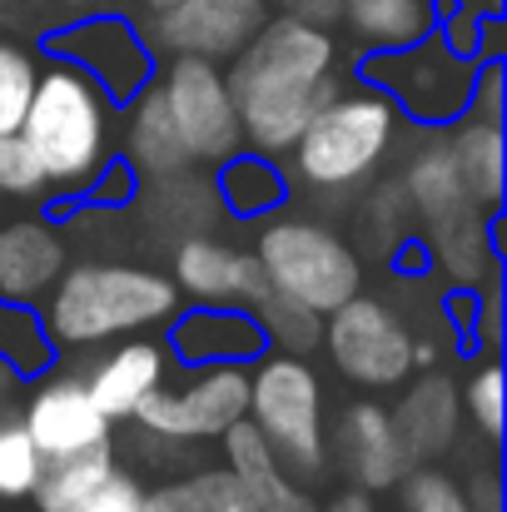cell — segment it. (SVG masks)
I'll return each mask as SVG.
<instances>
[{"mask_svg":"<svg viewBox=\"0 0 507 512\" xmlns=\"http://www.w3.org/2000/svg\"><path fill=\"white\" fill-rule=\"evenodd\" d=\"M244 150L284 160L314 110L329 100L343 80L338 70L334 25L304 20L294 10H274L254 40L224 65Z\"/></svg>","mask_w":507,"mask_h":512,"instance_id":"6da1fadb","label":"cell"},{"mask_svg":"<svg viewBox=\"0 0 507 512\" xmlns=\"http://www.w3.org/2000/svg\"><path fill=\"white\" fill-rule=\"evenodd\" d=\"M35 309L55 358H85L115 339L165 334V324L184 309V299L174 279L155 264L70 259Z\"/></svg>","mask_w":507,"mask_h":512,"instance_id":"7a4b0ae2","label":"cell"},{"mask_svg":"<svg viewBox=\"0 0 507 512\" xmlns=\"http://www.w3.org/2000/svg\"><path fill=\"white\" fill-rule=\"evenodd\" d=\"M403 125L408 120L378 85L358 75L338 80V90L314 110V120L299 130V140L279 160L289 174V189L309 199H348L368 189L378 170L398 155Z\"/></svg>","mask_w":507,"mask_h":512,"instance_id":"3957f363","label":"cell"},{"mask_svg":"<svg viewBox=\"0 0 507 512\" xmlns=\"http://www.w3.org/2000/svg\"><path fill=\"white\" fill-rule=\"evenodd\" d=\"M115 115L120 105L70 60L40 55V75L20 120V140L50 179V209H70L85 199L90 179L115 155Z\"/></svg>","mask_w":507,"mask_h":512,"instance_id":"277c9868","label":"cell"},{"mask_svg":"<svg viewBox=\"0 0 507 512\" xmlns=\"http://www.w3.org/2000/svg\"><path fill=\"white\" fill-rule=\"evenodd\" d=\"M249 249L259 259V274H264L269 294H279L289 304H304L314 314H329L368 284L358 244L343 229H334L329 219L289 209V204L259 219Z\"/></svg>","mask_w":507,"mask_h":512,"instance_id":"5b68a950","label":"cell"},{"mask_svg":"<svg viewBox=\"0 0 507 512\" xmlns=\"http://www.w3.org/2000/svg\"><path fill=\"white\" fill-rule=\"evenodd\" d=\"M279 463L299 483H319L329 473V383L314 353L264 348L249 363V413H244Z\"/></svg>","mask_w":507,"mask_h":512,"instance_id":"8992f818","label":"cell"},{"mask_svg":"<svg viewBox=\"0 0 507 512\" xmlns=\"http://www.w3.org/2000/svg\"><path fill=\"white\" fill-rule=\"evenodd\" d=\"M358 80L378 85L398 115L418 130H448L453 120L468 115L473 105V75H478V60L473 55H458L453 45H443L438 30H428L423 40L413 45H398V50H368L363 65L353 70Z\"/></svg>","mask_w":507,"mask_h":512,"instance_id":"52a82bcc","label":"cell"},{"mask_svg":"<svg viewBox=\"0 0 507 512\" xmlns=\"http://www.w3.org/2000/svg\"><path fill=\"white\" fill-rule=\"evenodd\" d=\"M413 324L393 299L358 289L338 309L324 314L319 348L338 378L358 393H393L413 373Z\"/></svg>","mask_w":507,"mask_h":512,"instance_id":"ba28073f","label":"cell"},{"mask_svg":"<svg viewBox=\"0 0 507 512\" xmlns=\"http://www.w3.org/2000/svg\"><path fill=\"white\" fill-rule=\"evenodd\" d=\"M249 413V363H199L165 378L130 418V428L155 433L179 448L219 443Z\"/></svg>","mask_w":507,"mask_h":512,"instance_id":"9c48e42d","label":"cell"},{"mask_svg":"<svg viewBox=\"0 0 507 512\" xmlns=\"http://www.w3.org/2000/svg\"><path fill=\"white\" fill-rule=\"evenodd\" d=\"M155 85L169 105V120L189 150V165H219L229 160L234 150H244V135H239V110H234V95H229V80H224V65L219 60H204V55H165L160 70H155Z\"/></svg>","mask_w":507,"mask_h":512,"instance_id":"30bf717a","label":"cell"},{"mask_svg":"<svg viewBox=\"0 0 507 512\" xmlns=\"http://www.w3.org/2000/svg\"><path fill=\"white\" fill-rule=\"evenodd\" d=\"M40 55H60V60L80 65L115 105H125L135 90H145L160 70V55L150 50L145 30L120 10H90V15L50 30L40 40Z\"/></svg>","mask_w":507,"mask_h":512,"instance_id":"8fae6325","label":"cell"},{"mask_svg":"<svg viewBox=\"0 0 507 512\" xmlns=\"http://www.w3.org/2000/svg\"><path fill=\"white\" fill-rule=\"evenodd\" d=\"M20 393L25 398H20L15 413H20V423H25V433H30V443L45 463H65V458H80V453L115 443L120 423H110L95 408L80 368H60V358H55L45 373L25 378Z\"/></svg>","mask_w":507,"mask_h":512,"instance_id":"7c38bea8","label":"cell"},{"mask_svg":"<svg viewBox=\"0 0 507 512\" xmlns=\"http://www.w3.org/2000/svg\"><path fill=\"white\" fill-rule=\"evenodd\" d=\"M269 15H274V0H174L150 15L145 40L160 60L165 55H204V60L229 65Z\"/></svg>","mask_w":507,"mask_h":512,"instance_id":"4fadbf2b","label":"cell"},{"mask_svg":"<svg viewBox=\"0 0 507 512\" xmlns=\"http://www.w3.org/2000/svg\"><path fill=\"white\" fill-rule=\"evenodd\" d=\"M329 468L348 478V488L363 493H393L398 478L408 473V453L398 443V428L388 418V403L378 393H363L329 413Z\"/></svg>","mask_w":507,"mask_h":512,"instance_id":"5bb4252c","label":"cell"},{"mask_svg":"<svg viewBox=\"0 0 507 512\" xmlns=\"http://www.w3.org/2000/svg\"><path fill=\"white\" fill-rule=\"evenodd\" d=\"M20 512H145V478L110 448L45 463Z\"/></svg>","mask_w":507,"mask_h":512,"instance_id":"9a60e30c","label":"cell"},{"mask_svg":"<svg viewBox=\"0 0 507 512\" xmlns=\"http://www.w3.org/2000/svg\"><path fill=\"white\" fill-rule=\"evenodd\" d=\"M169 279H174L184 304H244V309H254L269 294L254 249L229 244L209 229H194L174 244Z\"/></svg>","mask_w":507,"mask_h":512,"instance_id":"2e32d148","label":"cell"},{"mask_svg":"<svg viewBox=\"0 0 507 512\" xmlns=\"http://www.w3.org/2000/svg\"><path fill=\"white\" fill-rule=\"evenodd\" d=\"M388 418L398 428V443L413 463H443L458 443H463V398H458V378L433 368H413L388 403Z\"/></svg>","mask_w":507,"mask_h":512,"instance_id":"e0dca14e","label":"cell"},{"mask_svg":"<svg viewBox=\"0 0 507 512\" xmlns=\"http://www.w3.org/2000/svg\"><path fill=\"white\" fill-rule=\"evenodd\" d=\"M90 363L80 368L95 408L110 418V423H130L135 408L165 383L174 373V358L160 334H135V339H115L95 353H85Z\"/></svg>","mask_w":507,"mask_h":512,"instance_id":"ac0fdd59","label":"cell"},{"mask_svg":"<svg viewBox=\"0 0 507 512\" xmlns=\"http://www.w3.org/2000/svg\"><path fill=\"white\" fill-rule=\"evenodd\" d=\"M165 348L174 368H199V363H254L269 339L254 309L244 304H184L165 324Z\"/></svg>","mask_w":507,"mask_h":512,"instance_id":"d6986e66","label":"cell"},{"mask_svg":"<svg viewBox=\"0 0 507 512\" xmlns=\"http://www.w3.org/2000/svg\"><path fill=\"white\" fill-rule=\"evenodd\" d=\"M65 264H70V244H65V229L55 224V214H45V209L20 214V219L0 214V299L40 304Z\"/></svg>","mask_w":507,"mask_h":512,"instance_id":"ffe728a7","label":"cell"},{"mask_svg":"<svg viewBox=\"0 0 507 512\" xmlns=\"http://www.w3.org/2000/svg\"><path fill=\"white\" fill-rule=\"evenodd\" d=\"M115 120H120V130H115V155L135 170L140 189H145V184H160V179H169V174H179V170H189V150H184V140H179V130H174V120H169V105L155 80H150L145 90H135V95L120 105Z\"/></svg>","mask_w":507,"mask_h":512,"instance_id":"44dd1931","label":"cell"},{"mask_svg":"<svg viewBox=\"0 0 507 512\" xmlns=\"http://www.w3.org/2000/svg\"><path fill=\"white\" fill-rule=\"evenodd\" d=\"M498 214L478 209V204H463L458 214H448L443 224H433L423 234V249H428V264L443 269L458 289H488L498 284V229H493Z\"/></svg>","mask_w":507,"mask_h":512,"instance_id":"7402d4cb","label":"cell"},{"mask_svg":"<svg viewBox=\"0 0 507 512\" xmlns=\"http://www.w3.org/2000/svg\"><path fill=\"white\" fill-rule=\"evenodd\" d=\"M219 463L249 488V498L259 503V512H309L314 508L309 483H299V478L279 463V453L264 443V433H259L249 418H239V423L219 438Z\"/></svg>","mask_w":507,"mask_h":512,"instance_id":"603a6c76","label":"cell"},{"mask_svg":"<svg viewBox=\"0 0 507 512\" xmlns=\"http://www.w3.org/2000/svg\"><path fill=\"white\" fill-rule=\"evenodd\" d=\"M209 189H214L219 214H229L239 224H259L264 214H274L294 199L284 165L274 155H259V150H234L229 160H219Z\"/></svg>","mask_w":507,"mask_h":512,"instance_id":"cb8c5ba5","label":"cell"},{"mask_svg":"<svg viewBox=\"0 0 507 512\" xmlns=\"http://www.w3.org/2000/svg\"><path fill=\"white\" fill-rule=\"evenodd\" d=\"M398 194H403L408 214L423 219L428 229L443 224L448 214H458L463 204H473L468 189H463V174L453 165V150H448L443 130H428V140L418 150H408L403 174H398Z\"/></svg>","mask_w":507,"mask_h":512,"instance_id":"d4e9b609","label":"cell"},{"mask_svg":"<svg viewBox=\"0 0 507 512\" xmlns=\"http://www.w3.org/2000/svg\"><path fill=\"white\" fill-rule=\"evenodd\" d=\"M145 512H259V503L224 463H189L145 483Z\"/></svg>","mask_w":507,"mask_h":512,"instance_id":"484cf974","label":"cell"},{"mask_svg":"<svg viewBox=\"0 0 507 512\" xmlns=\"http://www.w3.org/2000/svg\"><path fill=\"white\" fill-rule=\"evenodd\" d=\"M453 165L463 174V189L478 209L498 214L503 209V120H483V115H463L443 130Z\"/></svg>","mask_w":507,"mask_h":512,"instance_id":"4316f807","label":"cell"},{"mask_svg":"<svg viewBox=\"0 0 507 512\" xmlns=\"http://www.w3.org/2000/svg\"><path fill=\"white\" fill-rule=\"evenodd\" d=\"M338 25L363 55L398 50L433 30V0H338Z\"/></svg>","mask_w":507,"mask_h":512,"instance_id":"83f0119b","label":"cell"},{"mask_svg":"<svg viewBox=\"0 0 507 512\" xmlns=\"http://www.w3.org/2000/svg\"><path fill=\"white\" fill-rule=\"evenodd\" d=\"M458 398H463V423L478 428V438L488 448L503 443V363L498 353H478L468 363V373L458 378Z\"/></svg>","mask_w":507,"mask_h":512,"instance_id":"f1b7e54d","label":"cell"},{"mask_svg":"<svg viewBox=\"0 0 507 512\" xmlns=\"http://www.w3.org/2000/svg\"><path fill=\"white\" fill-rule=\"evenodd\" d=\"M40 473H45V458L35 453L20 413L15 408L0 413V508H10V512L25 508L30 493H35V483H40Z\"/></svg>","mask_w":507,"mask_h":512,"instance_id":"f546056e","label":"cell"},{"mask_svg":"<svg viewBox=\"0 0 507 512\" xmlns=\"http://www.w3.org/2000/svg\"><path fill=\"white\" fill-rule=\"evenodd\" d=\"M0 358L20 378H35V373H45L55 363V348L45 339V324H40V309L35 304L0 299Z\"/></svg>","mask_w":507,"mask_h":512,"instance_id":"4dcf8cb0","label":"cell"},{"mask_svg":"<svg viewBox=\"0 0 507 512\" xmlns=\"http://www.w3.org/2000/svg\"><path fill=\"white\" fill-rule=\"evenodd\" d=\"M35 75H40V45H20V40L0 35V135L20 130Z\"/></svg>","mask_w":507,"mask_h":512,"instance_id":"1f68e13d","label":"cell"},{"mask_svg":"<svg viewBox=\"0 0 507 512\" xmlns=\"http://www.w3.org/2000/svg\"><path fill=\"white\" fill-rule=\"evenodd\" d=\"M254 319L264 324V339L269 348H289V353H314L319 348V329H324V314L304 309V304H289L279 294H264L254 304Z\"/></svg>","mask_w":507,"mask_h":512,"instance_id":"d6a6232c","label":"cell"},{"mask_svg":"<svg viewBox=\"0 0 507 512\" xmlns=\"http://www.w3.org/2000/svg\"><path fill=\"white\" fill-rule=\"evenodd\" d=\"M398 508L403 512H473L463 483L448 468H438V463H413L398 478Z\"/></svg>","mask_w":507,"mask_h":512,"instance_id":"836d02e7","label":"cell"},{"mask_svg":"<svg viewBox=\"0 0 507 512\" xmlns=\"http://www.w3.org/2000/svg\"><path fill=\"white\" fill-rule=\"evenodd\" d=\"M0 199H25V204H50V179L20 130L0 135Z\"/></svg>","mask_w":507,"mask_h":512,"instance_id":"e575fe53","label":"cell"},{"mask_svg":"<svg viewBox=\"0 0 507 512\" xmlns=\"http://www.w3.org/2000/svg\"><path fill=\"white\" fill-rule=\"evenodd\" d=\"M135 199H140V179H135V170H130L120 155H110V165L90 179V189H85V199H80V204L125 209V204H135Z\"/></svg>","mask_w":507,"mask_h":512,"instance_id":"d590c367","label":"cell"},{"mask_svg":"<svg viewBox=\"0 0 507 512\" xmlns=\"http://www.w3.org/2000/svg\"><path fill=\"white\" fill-rule=\"evenodd\" d=\"M473 115L483 120H503V60H478V75H473Z\"/></svg>","mask_w":507,"mask_h":512,"instance_id":"8d00e7d4","label":"cell"},{"mask_svg":"<svg viewBox=\"0 0 507 512\" xmlns=\"http://www.w3.org/2000/svg\"><path fill=\"white\" fill-rule=\"evenodd\" d=\"M463 493H468V508L473 512H503V483H498V468H493V463L478 468V473L463 483Z\"/></svg>","mask_w":507,"mask_h":512,"instance_id":"74e56055","label":"cell"},{"mask_svg":"<svg viewBox=\"0 0 507 512\" xmlns=\"http://www.w3.org/2000/svg\"><path fill=\"white\" fill-rule=\"evenodd\" d=\"M309 512H378V503H373V493H363V488H343V493L329 498L324 508L314 503Z\"/></svg>","mask_w":507,"mask_h":512,"instance_id":"f35d334b","label":"cell"},{"mask_svg":"<svg viewBox=\"0 0 507 512\" xmlns=\"http://www.w3.org/2000/svg\"><path fill=\"white\" fill-rule=\"evenodd\" d=\"M20 388H25V378H20V373L0 358V413H10V408L20 403Z\"/></svg>","mask_w":507,"mask_h":512,"instance_id":"ab89813d","label":"cell"},{"mask_svg":"<svg viewBox=\"0 0 507 512\" xmlns=\"http://www.w3.org/2000/svg\"><path fill=\"white\" fill-rule=\"evenodd\" d=\"M463 5H473V10H503V0H463Z\"/></svg>","mask_w":507,"mask_h":512,"instance_id":"60d3db41","label":"cell"},{"mask_svg":"<svg viewBox=\"0 0 507 512\" xmlns=\"http://www.w3.org/2000/svg\"><path fill=\"white\" fill-rule=\"evenodd\" d=\"M165 5H174V0H140V10H150V15H155V10H165Z\"/></svg>","mask_w":507,"mask_h":512,"instance_id":"b9f144b4","label":"cell"},{"mask_svg":"<svg viewBox=\"0 0 507 512\" xmlns=\"http://www.w3.org/2000/svg\"><path fill=\"white\" fill-rule=\"evenodd\" d=\"M55 5H90V0H55Z\"/></svg>","mask_w":507,"mask_h":512,"instance_id":"7bdbcfd3","label":"cell"},{"mask_svg":"<svg viewBox=\"0 0 507 512\" xmlns=\"http://www.w3.org/2000/svg\"><path fill=\"white\" fill-rule=\"evenodd\" d=\"M0 512H10V508H0Z\"/></svg>","mask_w":507,"mask_h":512,"instance_id":"ee69618b","label":"cell"}]
</instances>
